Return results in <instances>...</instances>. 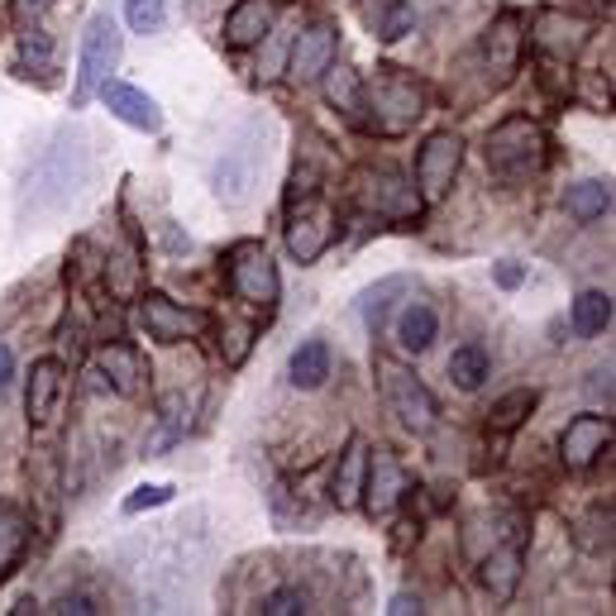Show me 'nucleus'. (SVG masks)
I'll return each mask as SVG.
<instances>
[{
  "label": "nucleus",
  "instance_id": "f257e3e1",
  "mask_svg": "<svg viewBox=\"0 0 616 616\" xmlns=\"http://www.w3.org/2000/svg\"><path fill=\"white\" fill-rule=\"evenodd\" d=\"M483 159H488V167L502 182H526L545 167L549 139L531 115H511V120H502L488 139H483Z\"/></svg>",
  "mask_w": 616,
  "mask_h": 616
},
{
  "label": "nucleus",
  "instance_id": "f03ea898",
  "mask_svg": "<svg viewBox=\"0 0 616 616\" xmlns=\"http://www.w3.org/2000/svg\"><path fill=\"white\" fill-rule=\"evenodd\" d=\"M225 278H230V292L240 297L254 316L272 321V311H278V301H282V278H278V264L268 258L264 244H254V240L234 244L225 254Z\"/></svg>",
  "mask_w": 616,
  "mask_h": 616
},
{
  "label": "nucleus",
  "instance_id": "7ed1b4c3",
  "mask_svg": "<svg viewBox=\"0 0 616 616\" xmlns=\"http://www.w3.org/2000/svg\"><path fill=\"white\" fill-rule=\"evenodd\" d=\"M353 201L377 220H421V191L397 167H359L353 173Z\"/></svg>",
  "mask_w": 616,
  "mask_h": 616
},
{
  "label": "nucleus",
  "instance_id": "20e7f679",
  "mask_svg": "<svg viewBox=\"0 0 616 616\" xmlns=\"http://www.w3.org/2000/svg\"><path fill=\"white\" fill-rule=\"evenodd\" d=\"M377 383H383V397L387 406L402 416V426H411L416 435H426V430H435L440 421V406H435V392H430L421 377H416L406 363L387 359V353H377Z\"/></svg>",
  "mask_w": 616,
  "mask_h": 616
},
{
  "label": "nucleus",
  "instance_id": "39448f33",
  "mask_svg": "<svg viewBox=\"0 0 616 616\" xmlns=\"http://www.w3.org/2000/svg\"><path fill=\"white\" fill-rule=\"evenodd\" d=\"M335 240V211L321 201V191L287 196V254L297 264H316Z\"/></svg>",
  "mask_w": 616,
  "mask_h": 616
},
{
  "label": "nucleus",
  "instance_id": "423d86ee",
  "mask_svg": "<svg viewBox=\"0 0 616 616\" xmlns=\"http://www.w3.org/2000/svg\"><path fill=\"white\" fill-rule=\"evenodd\" d=\"M120 62V30L111 15H91L82 34V58H77V91H72V111H82L91 96L101 91V82L115 72Z\"/></svg>",
  "mask_w": 616,
  "mask_h": 616
},
{
  "label": "nucleus",
  "instance_id": "0eeeda50",
  "mask_svg": "<svg viewBox=\"0 0 616 616\" xmlns=\"http://www.w3.org/2000/svg\"><path fill=\"white\" fill-rule=\"evenodd\" d=\"M369 96H373V120L392 129V135L411 129L426 115V86L416 77H406L402 68H377Z\"/></svg>",
  "mask_w": 616,
  "mask_h": 616
},
{
  "label": "nucleus",
  "instance_id": "6e6552de",
  "mask_svg": "<svg viewBox=\"0 0 616 616\" xmlns=\"http://www.w3.org/2000/svg\"><path fill=\"white\" fill-rule=\"evenodd\" d=\"M458 167H464V139L454 129L426 135V143L416 149V191H421V201H444Z\"/></svg>",
  "mask_w": 616,
  "mask_h": 616
},
{
  "label": "nucleus",
  "instance_id": "1a4fd4ad",
  "mask_svg": "<svg viewBox=\"0 0 616 616\" xmlns=\"http://www.w3.org/2000/svg\"><path fill=\"white\" fill-rule=\"evenodd\" d=\"M139 321L149 339H159V345H182V339H201L211 330V316L196 306H182L167 292H143L139 297Z\"/></svg>",
  "mask_w": 616,
  "mask_h": 616
},
{
  "label": "nucleus",
  "instance_id": "9d476101",
  "mask_svg": "<svg viewBox=\"0 0 616 616\" xmlns=\"http://www.w3.org/2000/svg\"><path fill=\"white\" fill-rule=\"evenodd\" d=\"M335 54H339V30L335 24H306L297 38H292V54H287V72H292V82L311 86L321 82L325 72L335 68Z\"/></svg>",
  "mask_w": 616,
  "mask_h": 616
},
{
  "label": "nucleus",
  "instance_id": "9b49d317",
  "mask_svg": "<svg viewBox=\"0 0 616 616\" xmlns=\"http://www.w3.org/2000/svg\"><path fill=\"white\" fill-rule=\"evenodd\" d=\"M531 38H535V48H541L545 58L569 62V58L583 54L593 34H588L583 15H569V10H535L531 15Z\"/></svg>",
  "mask_w": 616,
  "mask_h": 616
},
{
  "label": "nucleus",
  "instance_id": "f8f14e48",
  "mask_svg": "<svg viewBox=\"0 0 616 616\" xmlns=\"http://www.w3.org/2000/svg\"><path fill=\"white\" fill-rule=\"evenodd\" d=\"M526 20H521V10H502L488 30H483V44H478V54L483 62H488V72H497V86L511 82L521 68V48H526Z\"/></svg>",
  "mask_w": 616,
  "mask_h": 616
},
{
  "label": "nucleus",
  "instance_id": "ddd939ff",
  "mask_svg": "<svg viewBox=\"0 0 616 616\" xmlns=\"http://www.w3.org/2000/svg\"><path fill=\"white\" fill-rule=\"evenodd\" d=\"M607 444H612V421L607 416H597V411H583V416H573V421L563 426L559 458H563V468L583 474V468L597 464V454L607 450Z\"/></svg>",
  "mask_w": 616,
  "mask_h": 616
},
{
  "label": "nucleus",
  "instance_id": "4468645a",
  "mask_svg": "<svg viewBox=\"0 0 616 616\" xmlns=\"http://www.w3.org/2000/svg\"><path fill=\"white\" fill-rule=\"evenodd\" d=\"M96 96L106 101L115 120H125L129 129H143V135H159V129H163V106L149 96V91H139V86H129V82H115V77H106Z\"/></svg>",
  "mask_w": 616,
  "mask_h": 616
},
{
  "label": "nucleus",
  "instance_id": "2eb2a0df",
  "mask_svg": "<svg viewBox=\"0 0 616 616\" xmlns=\"http://www.w3.org/2000/svg\"><path fill=\"white\" fill-rule=\"evenodd\" d=\"M369 440H359L353 435L345 444V454H339V464H335V478H330V502L339 511H359L363 507V483H369Z\"/></svg>",
  "mask_w": 616,
  "mask_h": 616
},
{
  "label": "nucleus",
  "instance_id": "dca6fc26",
  "mask_svg": "<svg viewBox=\"0 0 616 616\" xmlns=\"http://www.w3.org/2000/svg\"><path fill=\"white\" fill-rule=\"evenodd\" d=\"M62 402V363L58 359H38L30 369V387H24V411H30V426L44 430L54 426Z\"/></svg>",
  "mask_w": 616,
  "mask_h": 616
},
{
  "label": "nucleus",
  "instance_id": "f3484780",
  "mask_svg": "<svg viewBox=\"0 0 616 616\" xmlns=\"http://www.w3.org/2000/svg\"><path fill=\"white\" fill-rule=\"evenodd\" d=\"M406 492V474L392 454H377L369 458V483H363V502H369L373 516H392Z\"/></svg>",
  "mask_w": 616,
  "mask_h": 616
},
{
  "label": "nucleus",
  "instance_id": "a211bd4d",
  "mask_svg": "<svg viewBox=\"0 0 616 616\" xmlns=\"http://www.w3.org/2000/svg\"><path fill=\"white\" fill-rule=\"evenodd\" d=\"M272 34V0H234L225 15V44L230 48H254Z\"/></svg>",
  "mask_w": 616,
  "mask_h": 616
},
{
  "label": "nucleus",
  "instance_id": "6ab92c4d",
  "mask_svg": "<svg viewBox=\"0 0 616 616\" xmlns=\"http://www.w3.org/2000/svg\"><path fill=\"white\" fill-rule=\"evenodd\" d=\"M139 377H143V369H139V359L129 345H106L96 353V387L115 392V397H135Z\"/></svg>",
  "mask_w": 616,
  "mask_h": 616
},
{
  "label": "nucleus",
  "instance_id": "aec40b11",
  "mask_svg": "<svg viewBox=\"0 0 616 616\" xmlns=\"http://www.w3.org/2000/svg\"><path fill=\"white\" fill-rule=\"evenodd\" d=\"M330 369H335V359H330V345H325V339H301L292 349V359H287V377H292L297 392H321Z\"/></svg>",
  "mask_w": 616,
  "mask_h": 616
},
{
  "label": "nucleus",
  "instance_id": "412c9836",
  "mask_svg": "<svg viewBox=\"0 0 616 616\" xmlns=\"http://www.w3.org/2000/svg\"><path fill=\"white\" fill-rule=\"evenodd\" d=\"M521 563H526V555H521V541L497 545L492 555L483 559V588H488L497 602H507L521 588Z\"/></svg>",
  "mask_w": 616,
  "mask_h": 616
},
{
  "label": "nucleus",
  "instance_id": "4be33fe9",
  "mask_svg": "<svg viewBox=\"0 0 616 616\" xmlns=\"http://www.w3.org/2000/svg\"><path fill=\"white\" fill-rule=\"evenodd\" d=\"M563 211H569V220H579V225H597V220L612 211V187L597 177L573 182V187L563 191Z\"/></svg>",
  "mask_w": 616,
  "mask_h": 616
},
{
  "label": "nucleus",
  "instance_id": "5701e85b",
  "mask_svg": "<svg viewBox=\"0 0 616 616\" xmlns=\"http://www.w3.org/2000/svg\"><path fill=\"white\" fill-rule=\"evenodd\" d=\"M435 335H440V316H435V306H426V301H411V306L397 316V345L406 353H426L430 345H435Z\"/></svg>",
  "mask_w": 616,
  "mask_h": 616
},
{
  "label": "nucleus",
  "instance_id": "b1692460",
  "mask_svg": "<svg viewBox=\"0 0 616 616\" xmlns=\"http://www.w3.org/2000/svg\"><path fill=\"white\" fill-rule=\"evenodd\" d=\"M30 549V516L20 507H5L0 502V583L15 573V563L24 559Z\"/></svg>",
  "mask_w": 616,
  "mask_h": 616
},
{
  "label": "nucleus",
  "instance_id": "393cba45",
  "mask_svg": "<svg viewBox=\"0 0 616 616\" xmlns=\"http://www.w3.org/2000/svg\"><path fill=\"white\" fill-rule=\"evenodd\" d=\"M569 321H573V335H579V339L602 335L612 325V297L597 292V287H588V292L573 297V316Z\"/></svg>",
  "mask_w": 616,
  "mask_h": 616
},
{
  "label": "nucleus",
  "instance_id": "a878e982",
  "mask_svg": "<svg viewBox=\"0 0 616 616\" xmlns=\"http://www.w3.org/2000/svg\"><path fill=\"white\" fill-rule=\"evenodd\" d=\"M488 373H492V359L483 345H458L450 353V383L458 392H478L483 383H488Z\"/></svg>",
  "mask_w": 616,
  "mask_h": 616
},
{
  "label": "nucleus",
  "instance_id": "bb28decb",
  "mask_svg": "<svg viewBox=\"0 0 616 616\" xmlns=\"http://www.w3.org/2000/svg\"><path fill=\"white\" fill-rule=\"evenodd\" d=\"M535 411V392L531 387H516V392H507V397H497L492 402V411H488V426L497 430V435H511L516 426H526V416Z\"/></svg>",
  "mask_w": 616,
  "mask_h": 616
},
{
  "label": "nucleus",
  "instance_id": "cd10ccee",
  "mask_svg": "<svg viewBox=\"0 0 616 616\" xmlns=\"http://www.w3.org/2000/svg\"><path fill=\"white\" fill-rule=\"evenodd\" d=\"M325 77H330V82H325V96H330V106L345 111L353 125H363V86H359V77H353L349 68H339V72L330 68Z\"/></svg>",
  "mask_w": 616,
  "mask_h": 616
},
{
  "label": "nucleus",
  "instance_id": "c85d7f7f",
  "mask_svg": "<svg viewBox=\"0 0 616 616\" xmlns=\"http://www.w3.org/2000/svg\"><path fill=\"white\" fill-rule=\"evenodd\" d=\"M254 612H264V616H301V612H311V593L301 583H282V588H272V593L258 597Z\"/></svg>",
  "mask_w": 616,
  "mask_h": 616
},
{
  "label": "nucleus",
  "instance_id": "c756f323",
  "mask_svg": "<svg viewBox=\"0 0 616 616\" xmlns=\"http://www.w3.org/2000/svg\"><path fill=\"white\" fill-rule=\"evenodd\" d=\"M30 68H38V72H48V68H54V38H48V34H38V30L20 38L15 72H24V77H30Z\"/></svg>",
  "mask_w": 616,
  "mask_h": 616
},
{
  "label": "nucleus",
  "instance_id": "7c9ffc66",
  "mask_svg": "<svg viewBox=\"0 0 616 616\" xmlns=\"http://www.w3.org/2000/svg\"><path fill=\"white\" fill-rule=\"evenodd\" d=\"M125 24L135 34H159L167 24V5L163 0H125Z\"/></svg>",
  "mask_w": 616,
  "mask_h": 616
},
{
  "label": "nucleus",
  "instance_id": "2f4dec72",
  "mask_svg": "<svg viewBox=\"0 0 616 616\" xmlns=\"http://www.w3.org/2000/svg\"><path fill=\"white\" fill-rule=\"evenodd\" d=\"M397 287H406V282H402V278H387L383 287H373V292L363 297V321H369V330H373V335L383 330V316H387V297L397 292Z\"/></svg>",
  "mask_w": 616,
  "mask_h": 616
},
{
  "label": "nucleus",
  "instance_id": "473e14b6",
  "mask_svg": "<svg viewBox=\"0 0 616 616\" xmlns=\"http://www.w3.org/2000/svg\"><path fill=\"white\" fill-rule=\"evenodd\" d=\"M167 502H173V488H167V483H143V488H135V497H125V511L139 516V511L167 507Z\"/></svg>",
  "mask_w": 616,
  "mask_h": 616
},
{
  "label": "nucleus",
  "instance_id": "72a5a7b5",
  "mask_svg": "<svg viewBox=\"0 0 616 616\" xmlns=\"http://www.w3.org/2000/svg\"><path fill=\"white\" fill-rule=\"evenodd\" d=\"M254 330L258 325H240V330H230L225 339H220V353H225L230 369H240V363L248 359V349H254Z\"/></svg>",
  "mask_w": 616,
  "mask_h": 616
},
{
  "label": "nucleus",
  "instance_id": "f704fd0d",
  "mask_svg": "<svg viewBox=\"0 0 616 616\" xmlns=\"http://www.w3.org/2000/svg\"><path fill=\"white\" fill-rule=\"evenodd\" d=\"M48 612H58V616H96L101 602L91 593H62V597H54V607Z\"/></svg>",
  "mask_w": 616,
  "mask_h": 616
},
{
  "label": "nucleus",
  "instance_id": "c9c22d12",
  "mask_svg": "<svg viewBox=\"0 0 616 616\" xmlns=\"http://www.w3.org/2000/svg\"><path fill=\"white\" fill-rule=\"evenodd\" d=\"M406 30H411V5H392V15L383 24V38H387V44H397Z\"/></svg>",
  "mask_w": 616,
  "mask_h": 616
},
{
  "label": "nucleus",
  "instance_id": "e433bc0d",
  "mask_svg": "<svg viewBox=\"0 0 616 616\" xmlns=\"http://www.w3.org/2000/svg\"><path fill=\"white\" fill-rule=\"evenodd\" d=\"M10 383H15V353H10V345L0 339V392H5Z\"/></svg>",
  "mask_w": 616,
  "mask_h": 616
},
{
  "label": "nucleus",
  "instance_id": "4c0bfd02",
  "mask_svg": "<svg viewBox=\"0 0 616 616\" xmlns=\"http://www.w3.org/2000/svg\"><path fill=\"white\" fill-rule=\"evenodd\" d=\"M492 278H497V287H507V292H511V287H521V278H526V272H521L516 264H497Z\"/></svg>",
  "mask_w": 616,
  "mask_h": 616
},
{
  "label": "nucleus",
  "instance_id": "58836bf2",
  "mask_svg": "<svg viewBox=\"0 0 616 616\" xmlns=\"http://www.w3.org/2000/svg\"><path fill=\"white\" fill-rule=\"evenodd\" d=\"M392 616H411V612H426L421 607V597H411V593H397V597H392V607H387Z\"/></svg>",
  "mask_w": 616,
  "mask_h": 616
},
{
  "label": "nucleus",
  "instance_id": "ea45409f",
  "mask_svg": "<svg viewBox=\"0 0 616 616\" xmlns=\"http://www.w3.org/2000/svg\"><path fill=\"white\" fill-rule=\"evenodd\" d=\"M20 5H24V10H34V15H38V10H48V5H58V0H20Z\"/></svg>",
  "mask_w": 616,
  "mask_h": 616
},
{
  "label": "nucleus",
  "instance_id": "a19ab883",
  "mask_svg": "<svg viewBox=\"0 0 616 616\" xmlns=\"http://www.w3.org/2000/svg\"><path fill=\"white\" fill-rule=\"evenodd\" d=\"M272 5H292V0H272Z\"/></svg>",
  "mask_w": 616,
  "mask_h": 616
}]
</instances>
